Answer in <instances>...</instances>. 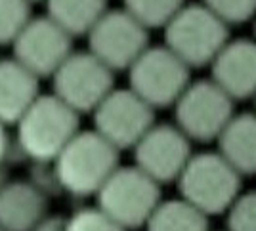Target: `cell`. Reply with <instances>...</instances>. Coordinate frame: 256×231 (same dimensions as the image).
Segmentation results:
<instances>
[{
	"label": "cell",
	"instance_id": "obj_1",
	"mask_svg": "<svg viewBox=\"0 0 256 231\" xmlns=\"http://www.w3.org/2000/svg\"><path fill=\"white\" fill-rule=\"evenodd\" d=\"M54 172L62 193L75 199L98 195V191L118 168V149L94 130L78 132L56 157Z\"/></svg>",
	"mask_w": 256,
	"mask_h": 231
},
{
	"label": "cell",
	"instance_id": "obj_2",
	"mask_svg": "<svg viewBox=\"0 0 256 231\" xmlns=\"http://www.w3.org/2000/svg\"><path fill=\"white\" fill-rule=\"evenodd\" d=\"M78 132L75 111L54 94L38 96L16 124V147L31 162H54Z\"/></svg>",
	"mask_w": 256,
	"mask_h": 231
},
{
	"label": "cell",
	"instance_id": "obj_3",
	"mask_svg": "<svg viewBox=\"0 0 256 231\" xmlns=\"http://www.w3.org/2000/svg\"><path fill=\"white\" fill-rule=\"evenodd\" d=\"M230 42V25L204 4L184 6L164 27V46L190 69L216 60Z\"/></svg>",
	"mask_w": 256,
	"mask_h": 231
},
{
	"label": "cell",
	"instance_id": "obj_4",
	"mask_svg": "<svg viewBox=\"0 0 256 231\" xmlns=\"http://www.w3.org/2000/svg\"><path fill=\"white\" fill-rule=\"evenodd\" d=\"M241 174L220 153H199L180 174V199L206 216L228 212L241 193Z\"/></svg>",
	"mask_w": 256,
	"mask_h": 231
},
{
	"label": "cell",
	"instance_id": "obj_5",
	"mask_svg": "<svg viewBox=\"0 0 256 231\" xmlns=\"http://www.w3.org/2000/svg\"><path fill=\"white\" fill-rule=\"evenodd\" d=\"M98 208L124 231L144 228L160 204V186L138 166H118L96 195Z\"/></svg>",
	"mask_w": 256,
	"mask_h": 231
},
{
	"label": "cell",
	"instance_id": "obj_6",
	"mask_svg": "<svg viewBox=\"0 0 256 231\" xmlns=\"http://www.w3.org/2000/svg\"><path fill=\"white\" fill-rule=\"evenodd\" d=\"M190 84V67L166 46H150L128 69V88L153 109L174 105Z\"/></svg>",
	"mask_w": 256,
	"mask_h": 231
},
{
	"label": "cell",
	"instance_id": "obj_7",
	"mask_svg": "<svg viewBox=\"0 0 256 231\" xmlns=\"http://www.w3.org/2000/svg\"><path fill=\"white\" fill-rule=\"evenodd\" d=\"M176 126L192 142L218 140L234 118V100L210 80L192 82L174 104Z\"/></svg>",
	"mask_w": 256,
	"mask_h": 231
},
{
	"label": "cell",
	"instance_id": "obj_8",
	"mask_svg": "<svg viewBox=\"0 0 256 231\" xmlns=\"http://www.w3.org/2000/svg\"><path fill=\"white\" fill-rule=\"evenodd\" d=\"M113 71H109L92 54L73 52L52 76V94L76 115L94 113L113 88Z\"/></svg>",
	"mask_w": 256,
	"mask_h": 231
},
{
	"label": "cell",
	"instance_id": "obj_9",
	"mask_svg": "<svg viewBox=\"0 0 256 231\" xmlns=\"http://www.w3.org/2000/svg\"><path fill=\"white\" fill-rule=\"evenodd\" d=\"M88 52L109 71H128L150 48L148 29L124 10H107L86 34Z\"/></svg>",
	"mask_w": 256,
	"mask_h": 231
},
{
	"label": "cell",
	"instance_id": "obj_10",
	"mask_svg": "<svg viewBox=\"0 0 256 231\" xmlns=\"http://www.w3.org/2000/svg\"><path fill=\"white\" fill-rule=\"evenodd\" d=\"M153 111L130 88L113 90L92 113L94 132L118 151L134 149L155 124Z\"/></svg>",
	"mask_w": 256,
	"mask_h": 231
},
{
	"label": "cell",
	"instance_id": "obj_11",
	"mask_svg": "<svg viewBox=\"0 0 256 231\" xmlns=\"http://www.w3.org/2000/svg\"><path fill=\"white\" fill-rule=\"evenodd\" d=\"M73 36L60 29L46 16L36 18L23 27L12 42L14 60L32 73L38 80L52 78L54 73L73 54Z\"/></svg>",
	"mask_w": 256,
	"mask_h": 231
},
{
	"label": "cell",
	"instance_id": "obj_12",
	"mask_svg": "<svg viewBox=\"0 0 256 231\" xmlns=\"http://www.w3.org/2000/svg\"><path fill=\"white\" fill-rule=\"evenodd\" d=\"M192 157V140L170 124H153L134 147V166L159 186L180 178Z\"/></svg>",
	"mask_w": 256,
	"mask_h": 231
},
{
	"label": "cell",
	"instance_id": "obj_13",
	"mask_svg": "<svg viewBox=\"0 0 256 231\" xmlns=\"http://www.w3.org/2000/svg\"><path fill=\"white\" fill-rule=\"evenodd\" d=\"M212 80L232 100L256 98V40H230L210 63Z\"/></svg>",
	"mask_w": 256,
	"mask_h": 231
},
{
	"label": "cell",
	"instance_id": "obj_14",
	"mask_svg": "<svg viewBox=\"0 0 256 231\" xmlns=\"http://www.w3.org/2000/svg\"><path fill=\"white\" fill-rule=\"evenodd\" d=\"M48 197L31 182H8L0 189V230L31 231L46 216Z\"/></svg>",
	"mask_w": 256,
	"mask_h": 231
},
{
	"label": "cell",
	"instance_id": "obj_15",
	"mask_svg": "<svg viewBox=\"0 0 256 231\" xmlns=\"http://www.w3.org/2000/svg\"><path fill=\"white\" fill-rule=\"evenodd\" d=\"M38 78L12 60H0V122L18 124L38 100Z\"/></svg>",
	"mask_w": 256,
	"mask_h": 231
},
{
	"label": "cell",
	"instance_id": "obj_16",
	"mask_svg": "<svg viewBox=\"0 0 256 231\" xmlns=\"http://www.w3.org/2000/svg\"><path fill=\"white\" fill-rule=\"evenodd\" d=\"M218 153L241 174H256V113L234 115L218 138Z\"/></svg>",
	"mask_w": 256,
	"mask_h": 231
},
{
	"label": "cell",
	"instance_id": "obj_17",
	"mask_svg": "<svg viewBox=\"0 0 256 231\" xmlns=\"http://www.w3.org/2000/svg\"><path fill=\"white\" fill-rule=\"evenodd\" d=\"M46 18L69 36L88 34L107 12V0H44Z\"/></svg>",
	"mask_w": 256,
	"mask_h": 231
},
{
	"label": "cell",
	"instance_id": "obj_18",
	"mask_svg": "<svg viewBox=\"0 0 256 231\" xmlns=\"http://www.w3.org/2000/svg\"><path fill=\"white\" fill-rule=\"evenodd\" d=\"M146 231H208V216L184 199L160 200Z\"/></svg>",
	"mask_w": 256,
	"mask_h": 231
},
{
	"label": "cell",
	"instance_id": "obj_19",
	"mask_svg": "<svg viewBox=\"0 0 256 231\" xmlns=\"http://www.w3.org/2000/svg\"><path fill=\"white\" fill-rule=\"evenodd\" d=\"M124 8L148 31L166 27L170 20L186 6L184 0H122Z\"/></svg>",
	"mask_w": 256,
	"mask_h": 231
},
{
	"label": "cell",
	"instance_id": "obj_20",
	"mask_svg": "<svg viewBox=\"0 0 256 231\" xmlns=\"http://www.w3.org/2000/svg\"><path fill=\"white\" fill-rule=\"evenodd\" d=\"M31 4L27 0H0V46L18 38L23 27L31 21Z\"/></svg>",
	"mask_w": 256,
	"mask_h": 231
},
{
	"label": "cell",
	"instance_id": "obj_21",
	"mask_svg": "<svg viewBox=\"0 0 256 231\" xmlns=\"http://www.w3.org/2000/svg\"><path fill=\"white\" fill-rule=\"evenodd\" d=\"M203 4L228 25H239L256 16V0H203Z\"/></svg>",
	"mask_w": 256,
	"mask_h": 231
},
{
	"label": "cell",
	"instance_id": "obj_22",
	"mask_svg": "<svg viewBox=\"0 0 256 231\" xmlns=\"http://www.w3.org/2000/svg\"><path fill=\"white\" fill-rule=\"evenodd\" d=\"M228 231H256V191L239 195L230 206Z\"/></svg>",
	"mask_w": 256,
	"mask_h": 231
},
{
	"label": "cell",
	"instance_id": "obj_23",
	"mask_svg": "<svg viewBox=\"0 0 256 231\" xmlns=\"http://www.w3.org/2000/svg\"><path fill=\"white\" fill-rule=\"evenodd\" d=\"M67 231H124L106 212L94 208H80L67 218Z\"/></svg>",
	"mask_w": 256,
	"mask_h": 231
},
{
	"label": "cell",
	"instance_id": "obj_24",
	"mask_svg": "<svg viewBox=\"0 0 256 231\" xmlns=\"http://www.w3.org/2000/svg\"><path fill=\"white\" fill-rule=\"evenodd\" d=\"M31 231H67V218L46 214Z\"/></svg>",
	"mask_w": 256,
	"mask_h": 231
},
{
	"label": "cell",
	"instance_id": "obj_25",
	"mask_svg": "<svg viewBox=\"0 0 256 231\" xmlns=\"http://www.w3.org/2000/svg\"><path fill=\"white\" fill-rule=\"evenodd\" d=\"M14 146L10 144V138L6 134V130H4V124L0 122V168L6 166V162H8V158H10V153Z\"/></svg>",
	"mask_w": 256,
	"mask_h": 231
},
{
	"label": "cell",
	"instance_id": "obj_26",
	"mask_svg": "<svg viewBox=\"0 0 256 231\" xmlns=\"http://www.w3.org/2000/svg\"><path fill=\"white\" fill-rule=\"evenodd\" d=\"M8 184V176H6V166L0 168V189Z\"/></svg>",
	"mask_w": 256,
	"mask_h": 231
},
{
	"label": "cell",
	"instance_id": "obj_27",
	"mask_svg": "<svg viewBox=\"0 0 256 231\" xmlns=\"http://www.w3.org/2000/svg\"><path fill=\"white\" fill-rule=\"evenodd\" d=\"M29 4H32V2H44V0H27Z\"/></svg>",
	"mask_w": 256,
	"mask_h": 231
},
{
	"label": "cell",
	"instance_id": "obj_28",
	"mask_svg": "<svg viewBox=\"0 0 256 231\" xmlns=\"http://www.w3.org/2000/svg\"><path fill=\"white\" fill-rule=\"evenodd\" d=\"M254 40H256V21H254Z\"/></svg>",
	"mask_w": 256,
	"mask_h": 231
},
{
	"label": "cell",
	"instance_id": "obj_29",
	"mask_svg": "<svg viewBox=\"0 0 256 231\" xmlns=\"http://www.w3.org/2000/svg\"><path fill=\"white\" fill-rule=\"evenodd\" d=\"M0 231H2V230H0Z\"/></svg>",
	"mask_w": 256,
	"mask_h": 231
}]
</instances>
